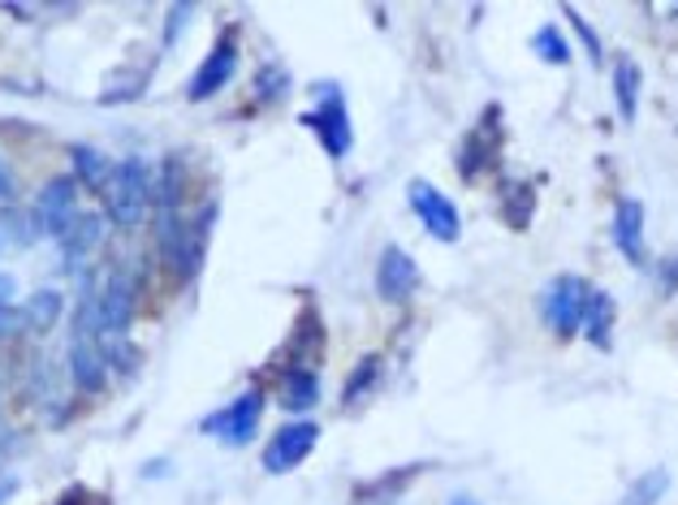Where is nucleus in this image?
Here are the masks:
<instances>
[{
    "mask_svg": "<svg viewBox=\"0 0 678 505\" xmlns=\"http://www.w3.org/2000/svg\"><path fill=\"white\" fill-rule=\"evenodd\" d=\"M315 437H320V428H315L312 419H294V423H281V428L272 432L268 450H263V471H272V475H281V471H294L303 458L312 454Z\"/></svg>",
    "mask_w": 678,
    "mask_h": 505,
    "instance_id": "4",
    "label": "nucleus"
},
{
    "mask_svg": "<svg viewBox=\"0 0 678 505\" xmlns=\"http://www.w3.org/2000/svg\"><path fill=\"white\" fill-rule=\"evenodd\" d=\"M588 290H592V286H588L583 277L562 272V277H553L549 290L540 294V315H545V324H549L558 337H574V333H579V315H583Z\"/></svg>",
    "mask_w": 678,
    "mask_h": 505,
    "instance_id": "2",
    "label": "nucleus"
},
{
    "mask_svg": "<svg viewBox=\"0 0 678 505\" xmlns=\"http://www.w3.org/2000/svg\"><path fill=\"white\" fill-rule=\"evenodd\" d=\"M18 324H26V320H22V311H13L9 303L0 307V333H13Z\"/></svg>",
    "mask_w": 678,
    "mask_h": 505,
    "instance_id": "23",
    "label": "nucleus"
},
{
    "mask_svg": "<svg viewBox=\"0 0 678 505\" xmlns=\"http://www.w3.org/2000/svg\"><path fill=\"white\" fill-rule=\"evenodd\" d=\"M419 286V264L402 247H385L380 251V264H376V294L385 303H402L411 299Z\"/></svg>",
    "mask_w": 678,
    "mask_h": 505,
    "instance_id": "7",
    "label": "nucleus"
},
{
    "mask_svg": "<svg viewBox=\"0 0 678 505\" xmlns=\"http://www.w3.org/2000/svg\"><path fill=\"white\" fill-rule=\"evenodd\" d=\"M639 87H644V74H639V65L623 52L618 65H614V100H618L623 121H635V112H639Z\"/></svg>",
    "mask_w": 678,
    "mask_h": 505,
    "instance_id": "15",
    "label": "nucleus"
},
{
    "mask_svg": "<svg viewBox=\"0 0 678 505\" xmlns=\"http://www.w3.org/2000/svg\"><path fill=\"white\" fill-rule=\"evenodd\" d=\"M308 130L320 135V143H324V152L329 155H346L351 152V117H346V100L333 92V87H324V100L315 112H303L299 117Z\"/></svg>",
    "mask_w": 678,
    "mask_h": 505,
    "instance_id": "6",
    "label": "nucleus"
},
{
    "mask_svg": "<svg viewBox=\"0 0 678 505\" xmlns=\"http://www.w3.org/2000/svg\"><path fill=\"white\" fill-rule=\"evenodd\" d=\"M234 69H238V44H234V35H220L216 49L208 52V61L195 69L186 96H191V100H208V96H216V92L234 78Z\"/></svg>",
    "mask_w": 678,
    "mask_h": 505,
    "instance_id": "8",
    "label": "nucleus"
},
{
    "mask_svg": "<svg viewBox=\"0 0 678 505\" xmlns=\"http://www.w3.org/2000/svg\"><path fill=\"white\" fill-rule=\"evenodd\" d=\"M661 286H666V290H678V255L661 264Z\"/></svg>",
    "mask_w": 678,
    "mask_h": 505,
    "instance_id": "24",
    "label": "nucleus"
},
{
    "mask_svg": "<svg viewBox=\"0 0 678 505\" xmlns=\"http://www.w3.org/2000/svg\"><path fill=\"white\" fill-rule=\"evenodd\" d=\"M35 221H40V229L53 234V238H65V234H69V225L78 221V212H74V182H69V178H53V182L40 191V200H35Z\"/></svg>",
    "mask_w": 678,
    "mask_h": 505,
    "instance_id": "9",
    "label": "nucleus"
},
{
    "mask_svg": "<svg viewBox=\"0 0 678 505\" xmlns=\"http://www.w3.org/2000/svg\"><path fill=\"white\" fill-rule=\"evenodd\" d=\"M614 247L631 264H644V203L639 200H618L614 207Z\"/></svg>",
    "mask_w": 678,
    "mask_h": 505,
    "instance_id": "13",
    "label": "nucleus"
},
{
    "mask_svg": "<svg viewBox=\"0 0 678 505\" xmlns=\"http://www.w3.org/2000/svg\"><path fill=\"white\" fill-rule=\"evenodd\" d=\"M13 488H18V484H13V480H4V488H0V502H9V497H13Z\"/></svg>",
    "mask_w": 678,
    "mask_h": 505,
    "instance_id": "26",
    "label": "nucleus"
},
{
    "mask_svg": "<svg viewBox=\"0 0 678 505\" xmlns=\"http://www.w3.org/2000/svg\"><path fill=\"white\" fill-rule=\"evenodd\" d=\"M13 299V277L9 272H0V307Z\"/></svg>",
    "mask_w": 678,
    "mask_h": 505,
    "instance_id": "25",
    "label": "nucleus"
},
{
    "mask_svg": "<svg viewBox=\"0 0 678 505\" xmlns=\"http://www.w3.org/2000/svg\"><path fill=\"white\" fill-rule=\"evenodd\" d=\"M61 311H65V303H61L56 290H35L31 303H26V311H22V320H26L35 333H44V329H53L56 320H61Z\"/></svg>",
    "mask_w": 678,
    "mask_h": 505,
    "instance_id": "16",
    "label": "nucleus"
},
{
    "mask_svg": "<svg viewBox=\"0 0 678 505\" xmlns=\"http://www.w3.org/2000/svg\"><path fill=\"white\" fill-rule=\"evenodd\" d=\"M315 398H320V380H315V372H308V367H290V372L281 376L277 402L286 406V410L303 415V410H312L315 406Z\"/></svg>",
    "mask_w": 678,
    "mask_h": 505,
    "instance_id": "14",
    "label": "nucleus"
},
{
    "mask_svg": "<svg viewBox=\"0 0 678 505\" xmlns=\"http://www.w3.org/2000/svg\"><path fill=\"white\" fill-rule=\"evenodd\" d=\"M9 195V178H4V169H0V200Z\"/></svg>",
    "mask_w": 678,
    "mask_h": 505,
    "instance_id": "27",
    "label": "nucleus"
},
{
    "mask_svg": "<svg viewBox=\"0 0 678 505\" xmlns=\"http://www.w3.org/2000/svg\"><path fill=\"white\" fill-rule=\"evenodd\" d=\"M376 380H380V358H376V354H367L364 363L351 372V385L342 389V402L359 406V402H364V394H372V389H376Z\"/></svg>",
    "mask_w": 678,
    "mask_h": 505,
    "instance_id": "17",
    "label": "nucleus"
},
{
    "mask_svg": "<svg viewBox=\"0 0 678 505\" xmlns=\"http://www.w3.org/2000/svg\"><path fill=\"white\" fill-rule=\"evenodd\" d=\"M152 207V186H148V169L143 160H121L112 164L105 182V212L112 225L121 229H134Z\"/></svg>",
    "mask_w": 678,
    "mask_h": 505,
    "instance_id": "1",
    "label": "nucleus"
},
{
    "mask_svg": "<svg viewBox=\"0 0 678 505\" xmlns=\"http://www.w3.org/2000/svg\"><path fill=\"white\" fill-rule=\"evenodd\" d=\"M69 376L83 385V389H100L108 376V354L100 346V337H87V333H74L69 342Z\"/></svg>",
    "mask_w": 678,
    "mask_h": 505,
    "instance_id": "11",
    "label": "nucleus"
},
{
    "mask_svg": "<svg viewBox=\"0 0 678 505\" xmlns=\"http://www.w3.org/2000/svg\"><path fill=\"white\" fill-rule=\"evenodd\" d=\"M407 200H411V212L419 216V225L437 238V243H459L463 238V221H459V207L450 195H441L437 186L428 182H411L407 186Z\"/></svg>",
    "mask_w": 678,
    "mask_h": 505,
    "instance_id": "3",
    "label": "nucleus"
},
{
    "mask_svg": "<svg viewBox=\"0 0 678 505\" xmlns=\"http://www.w3.org/2000/svg\"><path fill=\"white\" fill-rule=\"evenodd\" d=\"M74 169H78V178L87 182V186H105L108 173H112V164H108V155H100L96 148H74Z\"/></svg>",
    "mask_w": 678,
    "mask_h": 505,
    "instance_id": "19",
    "label": "nucleus"
},
{
    "mask_svg": "<svg viewBox=\"0 0 678 505\" xmlns=\"http://www.w3.org/2000/svg\"><path fill=\"white\" fill-rule=\"evenodd\" d=\"M100 234H105V225H100V216H78L74 225H69V234H65V251L69 255H83V251H92L96 243H100Z\"/></svg>",
    "mask_w": 678,
    "mask_h": 505,
    "instance_id": "18",
    "label": "nucleus"
},
{
    "mask_svg": "<svg viewBox=\"0 0 678 505\" xmlns=\"http://www.w3.org/2000/svg\"><path fill=\"white\" fill-rule=\"evenodd\" d=\"M100 320H105V333L121 337L134 320V290H130V277L121 268H112L105 281V294H100Z\"/></svg>",
    "mask_w": 678,
    "mask_h": 505,
    "instance_id": "10",
    "label": "nucleus"
},
{
    "mask_svg": "<svg viewBox=\"0 0 678 505\" xmlns=\"http://www.w3.org/2000/svg\"><path fill=\"white\" fill-rule=\"evenodd\" d=\"M614 320H618L614 299H610L605 290H588V299H583V315H579V329H583V337H588L596 351H610Z\"/></svg>",
    "mask_w": 678,
    "mask_h": 505,
    "instance_id": "12",
    "label": "nucleus"
},
{
    "mask_svg": "<svg viewBox=\"0 0 678 505\" xmlns=\"http://www.w3.org/2000/svg\"><path fill=\"white\" fill-rule=\"evenodd\" d=\"M450 505H475V502H471V497H454Z\"/></svg>",
    "mask_w": 678,
    "mask_h": 505,
    "instance_id": "28",
    "label": "nucleus"
},
{
    "mask_svg": "<svg viewBox=\"0 0 678 505\" xmlns=\"http://www.w3.org/2000/svg\"><path fill=\"white\" fill-rule=\"evenodd\" d=\"M531 49H536L540 61H553V65H567V61H571V44L562 40L558 26H540L536 40H531Z\"/></svg>",
    "mask_w": 678,
    "mask_h": 505,
    "instance_id": "20",
    "label": "nucleus"
},
{
    "mask_svg": "<svg viewBox=\"0 0 678 505\" xmlns=\"http://www.w3.org/2000/svg\"><path fill=\"white\" fill-rule=\"evenodd\" d=\"M260 410H263V398L256 389H247L238 402H229L225 410H216L212 419H204V432L220 437L225 445H247L256 437V428H260Z\"/></svg>",
    "mask_w": 678,
    "mask_h": 505,
    "instance_id": "5",
    "label": "nucleus"
},
{
    "mask_svg": "<svg viewBox=\"0 0 678 505\" xmlns=\"http://www.w3.org/2000/svg\"><path fill=\"white\" fill-rule=\"evenodd\" d=\"M562 18L571 22L574 35L583 40V49H588V56H592V65H601V56H605V52H601V40H596V31L583 22V13H574V9H562Z\"/></svg>",
    "mask_w": 678,
    "mask_h": 505,
    "instance_id": "22",
    "label": "nucleus"
},
{
    "mask_svg": "<svg viewBox=\"0 0 678 505\" xmlns=\"http://www.w3.org/2000/svg\"><path fill=\"white\" fill-rule=\"evenodd\" d=\"M666 484H670V475L657 466V471H648L631 493H626V505H657L666 497Z\"/></svg>",
    "mask_w": 678,
    "mask_h": 505,
    "instance_id": "21",
    "label": "nucleus"
}]
</instances>
